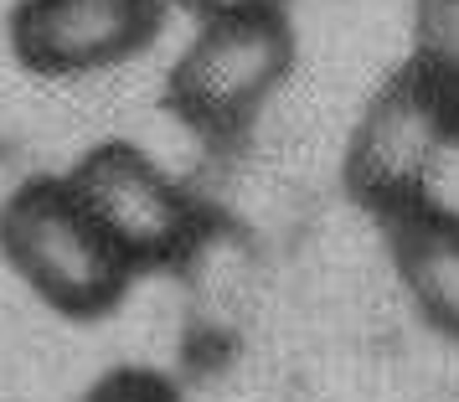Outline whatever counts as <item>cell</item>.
I'll use <instances>...</instances> for the list:
<instances>
[{"instance_id":"obj_6","label":"cell","mask_w":459,"mask_h":402,"mask_svg":"<svg viewBox=\"0 0 459 402\" xmlns=\"http://www.w3.org/2000/svg\"><path fill=\"white\" fill-rule=\"evenodd\" d=\"M377 233L418 320L459 346V212L429 196L403 212L377 217Z\"/></svg>"},{"instance_id":"obj_7","label":"cell","mask_w":459,"mask_h":402,"mask_svg":"<svg viewBox=\"0 0 459 402\" xmlns=\"http://www.w3.org/2000/svg\"><path fill=\"white\" fill-rule=\"evenodd\" d=\"M434 83L459 88V0H413V52Z\"/></svg>"},{"instance_id":"obj_2","label":"cell","mask_w":459,"mask_h":402,"mask_svg":"<svg viewBox=\"0 0 459 402\" xmlns=\"http://www.w3.org/2000/svg\"><path fill=\"white\" fill-rule=\"evenodd\" d=\"M88 217L104 227L134 274H186L228 222L196 186L170 175L134 140H99L63 170Z\"/></svg>"},{"instance_id":"obj_4","label":"cell","mask_w":459,"mask_h":402,"mask_svg":"<svg viewBox=\"0 0 459 402\" xmlns=\"http://www.w3.org/2000/svg\"><path fill=\"white\" fill-rule=\"evenodd\" d=\"M444 150H455L449 145V88L403 57L356 114L346 155H341V186L377 222L413 201H429Z\"/></svg>"},{"instance_id":"obj_9","label":"cell","mask_w":459,"mask_h":402,"mask_svg":"<svg viewBox=\"0 0 459 402\" xmlns=\"http://www.w3.org/2000/svg\"><path fill=\"white\" fill-rule=\"evenodd\" d=\"M191 21H217V16H273L290 11V0H170Z\"/></svg>"},{"instance_id":"obj_1","label":"cell","mask_w":459,"mask_h":402,"mask_svg":"<svg viewBox=\"0 0 459 402\" xmlns=\"http://www.w3.org/2000/svg\"><path fill=\"white\" fill-rule=\"evenodd\" d=\"M0 258L63 320H104L134 289L119 248L88 217L67 175H26L0 201Z\"/></svg>"},{"instance_id":"obj_10","label":"cell","mask_w":459,"mask_h":402,"mask_svg":"<svg viewBox=\"0 0 459 402\" xmlns=\"http://www.w3.org/2000/svg\"><path fill=\"white\" fill-rule=\"evenodd\" d=\"M449 145L459 150V88H449Z\"/></svg>"},{"instance_id":"obj_3","label":"cell","mask_w":459,"mask_h":402,"mask_svg":"<svg viewBox=\"0 0 459 402\" xmlns=\"http://www.w3.org/2000/svg\"><path fill=\"white\" fill-rule=\"evenodd\" d=\"M294 52L299 47L284 11L196 21L191 42L176 52L160 83V104L212 155H238L264 104L290 83Z\"/></svg>"},{"instance_id":"obj_8","label":"cell","mask_w":459,"mask_h":402,"mask_svg":"<svg viewBox=\"0 0 459 402\" xmlns=\"http://www.w3.org/2000/svg\"><path fill=\"white\" fill-rule=\"evenodd\" d=\"M78 402H186V387L145 361H119L104 377H93Z\"/></svg>"},{"instance_id":"obj_5","label":"cell","mask_w":459,"mask_h":402,"mask_svg":"<svg viewBox=\"0 0 459 402\" xmlns=\"http://www.w3.org/2000/svg\"><path fill=\"white\" fill-rule=\"evenodd\" d=\"M166 16L170 0H16L5 42L31 78H93L140 57Z\"/></svg>"}]
</instances>
